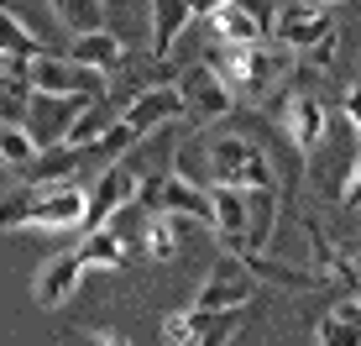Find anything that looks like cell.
Returning <instances> with one entry per match:
<instances>
[{
	"label": "cell",
	"mask_w": 361,
	"mask_h": 346,
	"mask_svg": "<svg viewBox=\"0 0 361 346\" xmlns=\"http://www.w3.org/2000/svg\"><path fill=\"white\" fill-rule=\"evenodd\" d=\"M220 73L231 79L235 100H257V105H262L267 95L283 84V73H288V47L272 42V37H262V42H246V47H226Z\"/></svg>",
	"instance_id": "1"
},
{
	"label": "cell",
	"mask_w": 361,
	"mask_h": 346,
	"mask_svg": "<svg viewBox=\"0 0 361 346\" xmlns=\"http://www.w3.org/2000/svg\"><path fill=\"white\" fill-rule=\"evenodd\" d=\"M136 205L147 210V215H178V220H199V226L215 231V210H209V189L194 179H183V173H142V189H136Z\"/></svg>",
	"instance_id": "2"
},
{
	"label": "cell",
	"mask_w": 361,
	"mask_h": 346,
	"mask_svg": "<svg viewBox=\"0 0 361 346\" xmlns=\"http://www.w3.org/2000/svg\"><path fill=\"white\" fill-rule=\"evenodd\" d=\"M173 84H178V95H183V116L199 121V126H215V121H226L235 110V90L215 64H189Z\"/></svg>",
	"instance_id": "3"
},
{
	"label": "cell",
	"mask_w": 361,
	"mask_h": 346,
	"mask_svg": "<svg viewBox=\"0 0 361 346\" xmlns=\"http://www.w3.org/2000/svg\"><path fill=\"white\" fill-rule=\"evenodd\" d=\"M204 168L215 184H235V189H262L272 184V163L262 157V147L246 137H215L204 147Z\"/></svg>",
	"instance_id": "4"
},
{
	"label": "cell",
	"mask_w": 361,
	"mask_h": 346,
	"mask_svg": "<svg viewBox=\"0 0 361 346\" xmlns=\"http://www.w3.org/2000/svg\"><path fill=\"white\" fill-rule=\"evenodd\" d=\"M90 215V189L73 179H53L37 184V205H32V226L37 231H84Z\"/></svg>",
	"instance_id": "5"
},
{
	"label": "cell",
	"mask_w": 361,
	"mask_h": 346,
	"mask_svg": "<svg viewBox=\"0 0 361 346\" xmlns=\"http://www.w3.org/2000/svg\"><path fill=\"white\" fill-rule=\"evenodd\" d=\"M252 273H246V263L235 252H226L215 263V273L204 278V289H199V299L189 304V310L199 315H226V310H246V299H252Z\"/></svg>",
	"instance_id": "6"
},
{
	"label": "cell",
	"mask_w": 361,
	"mask_h": 346,
	"mask_svg": "<svg viewBox=\"0 0 361 346\" xmlns=\"http://www.w3.org/2000/svg\"><path fill=\"white\" fill-rule=\"evenodd\" d=\"M90 100H94V95H42V90H32V105H27V131H32L37 142H42V153L63 142V131L84 116V105H90Z\"/></svg>",
	"instance_id": "7"
},
{
	"label": "cell",
	"mask_w": 361,
	"mask_h": 346,
	"mask_svg": "<svg viewBox=\"0 0 361 346\" xmlns=\"http://www.w3.org/2000/svg\"><path fill=\"white\" fill-rule=\"evenodd\" d=\"M27 79L42 95H99L105 73L73 64V58H58V53H37V58H27Z\"/></svg>",
	"instance_id": "8"
},
{
	"label": "cell",
	"mask_w": 361,
	"mask_h": 346,
	"mask_svg": "<svg viewBox=\"0 0 361 346\" xmlns=\"http://www.w3.org/2000/svg\"><path fill=\"white\" fill-rule=\"evenodd\" d=\"M121 121L126 126H136L147 137V131H163L173 126V121H183V95H178V84L163 79V84H147V90H136L126 105H121Z\"/></svg>",
	"instance_id": "9"
},
{
	"label": "cell",
	"mask_w": 361,
	"mask_h": 346,
	"mask_svg": "<svg viewBox=\"0 0 361 346\" xmlns=\"http://www.w3.org/2000/svg\"><path fill=\"white\" fill-rule=\"evenodd\" d=\"M330 32H335L330 11L304 6V0H288V6H278V21H272V42H283L288 53H309V47L325 42Z\"/></svg>",
	"instance_id": "10"
},
{
	"label": "cell",
	"mask_w": 361,
	"mask_h": 346,
	"mask_svg": "<svg viewBox=\"0 0 361 346\" xmlns=\"http://www.w3.org/2000/svg\"><path fill=\"white\" fill-rule=\"evenodd\" d=\"M283 131H288V142L298 147L304 157H314L319 153V142L330 137V110L319 95H309V90H298L283 100Z\"/></svg>",
	"instance_id": "11"
},
{
	"label": "cell",
	"mask_w": 361,
	"mask_h": 346,
	"mask_svg": "<svg viewBox=\"0 0 361 346\" xmlns=\"http://www.w3.org/2000/svg\"><path fill=\"white\" fill-rule=\"evenodd\" d=\"M136 189H142V173H136V168H126V163L105 168V173H99V184L90 189V215H84V231H90V226H110L121 210H131V205H136Z\"/></svg>",
	"instance_id": "12"
},
{
	"label": "cell",
	"mask_w": 361,
	"mask_h": 346,
	"mask_svg": "<svg viewBox=\"0 0 361 346\" xmlns=\"http://www.w3.org/2000/svg\"><path fill=\"white\" fill-rule=\"evenodd\" d=\"M79 283H84V263H79V252H58V257H47V263L37 268V278H32V299L42 304V310H63L73 294H79Z\"/></svg>",
	"instance_id": "13"
},
{
	"label": "cell",
	"mask_w": 361,
	"mask_h": 346,
	"mask_svg": "<svg viewBox=\"0 0 361 346\" xmlns=\"http://www.w3.org/2000/svg\"><path fill=\"white\" fill-rule=\"evenodd\" d=\"M272 237H278V194H272V184L246 189V246H235V252H272Z\"/></svg>",
	"instance_id": "14"
},
{
	"label": "cell",
	"mask_w": 361,
	"mask_h": 346,
	"mask_svg": "<svg viewBox=\"0 0 361 346\" xmlns=\"http://www.w3.org/2000/svg\"><path fill=\"white\" fill-rule=\"evenodd\" d=\"M209 210H215V231L226 241V252L246 246V189L235 184H209Z\"/></svg>",
	"instance_id": "15"
},
{
	"label": "cell",
	"mask_w": 361,
	"mask_h": 346,
	"mask_svg": "<svg viewBox=\"0 0 361 346\" xmlns=\"http://www.w3.org/2000/svg\"><path fill=\"white\" fill-rule=\"evenodd\" d=\"M73 64L94 68V73H116L126 64V42H121L110 27H94V32H73Z\"/></svg>",
	"instance_id": "16"
},
{
	"label": "cell",
	"mask_w": 361,
	"mask_h": 346,
	"mask_svg": "<svg viewBox=\"0 0 361 346\" xmlns=\"http://www.w3.org/2000/svg\"><path fill=\"white\" fill-rule=\"evenodd\" d=\"M79 263H84V273H116V268H126V241L116 237V220H110V226H90V231H84Z\"/></svg>",
	"instance_id": "17"
},
{
	"label": "cell",
	"mask_w": 361,
	"mask_h": 346,
	"mask_svg": "<svg viewBox=\"0 0 361 346\" xmlns=\"http://www.w3.org/2000/svg\"><path fill=\"white\" fill-rule=\"evenodd\" d=\"M189 27H194L189 0H152V58H168Z\"/></svg>",
	"instance_id": "18"
},
{
	"label": "cell",
	"mask_w": 361,
	"mask_h": 346,
	"mask_svg": "<svg viewBox=\"0 0 361 346\" xmlns=\"http://www.w3.org/2000/svg\"><path fill=\"white\" fill-rule=\"evenodd\" d=\"M314 341L319 346H361V294H345L341 304H330Z\"/></svg>",
	"instance_id": "19"
},
{
	"label": "cell",
	"mask_w": 361,
	"mask_h": 346,
	"mask_svg": "<svg viewBox=\"0 0 361 346\" xmlns=\"http://www.w3.org/2000/svg\"><path fill=\"white\" fill-rule=\"evenodd\" d=\"M209 32H215V42L220 47H246V42H262V27H257V21L252 16H246V11L241 6H235V0H226V6H220V11H209Z\"/></svg>",
	"instance_id": "20"
},
{
	"label": "cell",
	"mask_w": 361,
	"mask_h": 346,
	"mask_svg": "<svg viewBox=\"0 0 361 346\" xmlns=\"http://www.w3.org/2000/svg\"><path fill=\"white\" fill-rule=\"evenodd\" d=\"M0 163L16 173H32L42 163V142L27 131V121H0Z\"/></svg>",
	"instance_id": "21"
},
{
	"label": "cell",
	"mask_w": 361,
	"mask_h": 346,
	"mask_svg": "<svg viewBox=\"0 0 361 346\" xmlns=\"http://www.w3.org/2000/svg\"><path fill=\"white\" fill-rule=\"evenodd\" d=\"M110 126H116V105H105V100L94 95V100L84 105V116L63 131V142H58V147H68V153H84V147H94Z\"/></svg>",
	"instance_id": "22"
},
{
	"label": "cell",
	"mask_w": 361,
	"mask_h": 346,
	"mask_svg": "<svg viewBox=\"0 0 361 346\" xmlns=\"http://www.w3.org/2000/svg\"><path fill=\"white\" fill-rule=\"evenodd\" d=\"M0 53H6L11 64H27V58L47 53L42 37H37V32H32V27H27V21H21L11 6H0Z\"/></svg>",
	"instance_id": "23"
},
{
	"label": "cell",
	"mask_w": 361,
	"mask_h": 346,
	"mask_svg": "<svg viewBox=\"0 0 361 346\" xmlns=\"http://www.w3.org/2000/svg\"><path fill=\"white\" fill-rule=\"evenodd\" d=\"M27 105H32L27 64H6L0 68V121H27Z\"/></svg>",
	"instance_id": "24"
},
{
	"label": "cell",
	"mask_w": 361,
	"mask_h": 346,
	"mask_svg": "<svg viewBox=\"0 0 361 346\" xmlns=\"http://www.w3.org/2000/svg\"><path fill=\"white\" fill-rule=\"evenodd\" d=\"M142 252L152 257V263H173V257H178V215H163V210H157V215L147 220V231H142Z\"/></svg>",
	"instance_id": "25"
},
{
	"label": "cell",
	"mask_w": 361,
	"mask_h": 346,
	"mask_svg": "<svg viewBox=\"0 0 361 346\" xmlns=\"http://www.w3.org/2000/svg\"><path fill=\"white\" fill-rule=\"evenodd\" d=\"M53 6V16L63 21L68 32H94L105 27V0H47Z\"/></svg>",
	"instance_id": "26"
},
{
	"label": "cell",
	"mask_w": 361,
	"mask_h": 346,
	"mask_svg": "<svg viewBox=\"0 0 361 346\" xmlns=\"http://www.w3.org/2000/svg\"><path fill=\"white\" fill-rule=\"evenodd\" d=\"M32 205H37V184L16 194H0V231H21L32 226Z\"/></svg>",
	"instance_id": "27"
},
{
	"label": "cell",
	"mask_w": 361,
	"mask_h": 346,
	"mask_svg": "<svg viewBox=\"0 0 361 346\" xmlns=\"http://www.w3.org/2000/svg\"><path fill=\"white\" fill-rule=\"evenodd\" d=\"M163 346H194V336H199V310H173V315H163Z\"/></svg>",
	"instance_id": "28"
},
{
	"label": "cell",
	"mask_w": 361,
	"mask_h": 346,
	"mask_svg": "<svg viewBox=\"0 0 361 346\" xmlns=\"http://www.w3.org/2000/svg\"><path fill=\"white\" fill-rule=\"evenodd\" d=\"M235 315H241V310L199 315V336H194V346H231V336H235Z\"/></svg>",
	"instance_id": "29"
},
{
	"label": "cell",
	"mask_w": 361,
	"mask_h": 346,
	"mask_svg": "<svg viewBox=\"0 0 361 346\" xmlns=\"http://www.w3.org/2000/svg\"><path fill=\"white\" fill-rule=\"evenodd\" d=\"M199 168H204V153H199V142H178V153H173V173H183V179L199 184Z\"/></svg>",
	"instance_id": "30"
},
{
	"label": "cell",
	"mask_w": 361,
	"mask_h": 346,
	"mask_svg": "<svg viewBox=\"0 0 361 346\" xmlns=\"http://www.w3.org/2000/svg\"><path fill=\"white\" fill-rule=\"evenodd\" d=\"M235 6H241L246 16H252L257 27H262V32L272 37V21H278V0H235Z\"/></svg>",
	"instance_id": "31"
},
{
	"label": "cell",
	"mask_w": 361,
	"mask_h": 346,
	"mask_svg": "<svg viewBox=\"0 0 361 346\" xmlns=\"http://www.w3.org/2000/svg\"><path fill=\"white\" fill-rule=\"evenodd\" d=\"M341 205H351V210H361V147H356L351 168H345V184H341Z\"/></svg>",
	"instance_id": "32"
},
{
	"label": "cell",
	"mask_w": 361,
	"mask_h": 346,
	"mask_svg": "<svg viewBox=\"0 0 361 346\" xmlns=\"http://www.w3.org/2000/svg\"><path fill=\"white\" fill-rule=\"evenodd\" d=\"M335 53H341V32H330L325 42H314V47H309L304 58H309L314 68H330V64H335Z\"/></svg>",
	"instance_id": "33"
},
{
	"label": "cell",
	"mask_w": 361,
	"mask_h": 346,
	"mask_svg": "<svg viewBox=\"0 0 361 346\" xmlns=\"http://www.w3.org/2000/svg\"><path fill=\"white\" fill-rule=\"evenodd\" d=\"M345 121H351V131H356V147H361V84H351V90H345Z\"/></svg>",
	"instance_id": "34"
},
{
	"label": "cell",
	"mask_w": 361,
	"mask_h": 346,
	"mask_svg": "<svg viewBox=\"0 0 361 346\" xmlns=\"http://www.w3.org/2000/svg\"><path fill=\"white\" fill-rule=\"evenodd\" d=\"M73 346H131L126 336H116V330H90V336H79Z\"/></svg>",
	"instance_id": "35"
},
{
	"label": "cell",
	"mask_w": 361,
	"mask_h": 346,
	"mask_svg": "<svg viewBox=\"0 0 361 346\" xmlns=\"http://www.w3.org/2000/svg\"><path fill=\"white\" fill-rule=\"evenodd\" d=\"M220 6H226V0H189V11H194V21H204V16H209V11H220Z\"/></svg>",
	"instance_id": "36"
},
{
	"label": "cell",
	"mask_w": 361,
	"mask_h": 346,
	"mask_svg": "<svg viewBox=\"0 0 361 346\" xmlns=\"http://www.w3.org/2000/svg\"><path fill=\"white\" fill-rule=\"evenodd\" d=\"M304 6H319V11H335V6H345V0H304Z\"/></svg>",
	"instance_id": "37"
},
{
	"label": "cell",
	"mask_w": 361,
	"mask_h": 346,
	"mask_svg": "<svg viewBox=\"0 0 361 346\" xmlns=\"http://www.w3.org/2000/svg\"><path fill=\"white\" fill-rule=\"evenodd\" d=\"M6 64H11V58H6V53H0V68H6Z\"/></svg>",
	"instance_id": "38"
}]
</instances>
